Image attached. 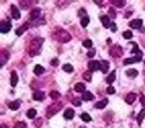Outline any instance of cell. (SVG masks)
<instances>
[{
    "label": "cell",
    "mask_w": 145,
    "mask_h": 128,
    "mask_svg": "<svg viewBox=\"0 0 145 128\" xmlns=\"http://www.w3.org/2000/svg\"><path fill=\"white\" fill-rule=\"evenodd\" d=\"M37 114V111L34 109V108H31V109H29L28 111H27V117L30 118V119H33V118L36 116Z\"/></svg>",
    "instance_id": "83f0119b"
},
{
    "label": "cell",
    "mask_w": 145,
    "mask_h": 128,
    "mask_svg": "<svg viewBox=\"0 0 145 128\" xmlns=\"http://www.w3.org/2000/svg\"><path fill=\"white\" fill-rule=\"evenodd\" d=\"M135 100H136V94L132 93V92L128 93L126 97H125V101H126L127 104H132L133 102L135 101Z\"/></svg>",
    "instance_id": "5bb4252c"
},
{
    "label": "cell",
    "mask_w": 145,
    "mask_h": 128,
    "mask_svg": "<svg viewBox=\"0 0 145 128\" xmlns=\"http://www.w3.org/2000/svg\"><path fill=\"white\" fill-rule=\"evenodd\" d=\"M141 59H142V52L140 51V52L137 53V54L135 55V57L124 59L123 64H124V65H127V64H131V63H134V62H139V61H141Z\"/></svg>",
    "instance_id": "5b68a950"
},
{
    "label": "cell",
    "mask_w": 145,
    "mask_h": 128,
    "mask_svg": "<svg viewBox=\"0 0 145 128\" xmlns=\"http://www.w3.org/2000/svg\"><path fill=\"white\" fill-rule=\"evenodd\" d=\"M19 5L22 7L23 9H28L32 5V1L30 0H20L19 1Z\"/></svg>",
    "instance_id": "d6986e66"
},
{
    "label": "cell",
    "mask_w": 145,
    "mask_h": 128,
    "mask_svg": "<svg viewBox=\"0 0 145 128\" xmlns=\"http://www.w3.org/2000/svg\"><path fill=\"white\" fill-rule=\"evenodd\" d=\"M108 103V100L106 99V98H105L103 100H101V101H99L97 104H95V107L99 108V109H103V108H105V106H106V104Z\"/></svg>",
    "instance_id": "603a6c76"
},
{
    "label": "cell",
    "mask_w": 145,
    "mask_h": 128,
    "mask_svg": "<svg viewBox=\"0 0 145 128\" xmlns=\"http://www.w3.org/2000/svg\"><path fill=\"white\" fill-rule=\"evenodd\" d=\"M0 128H8L6 125H4V124H2V125H0Z\"/></svg>",
    "instance_id": "bcb514c9"
},
{
    "label": "cell",
    "mask_w": 145,
    "mask_h": 128,
    "mask_svg": "<svg viewBox=\"0 0 145 128\" xmlns=\"http://www.w3.org/2000/svg\"><path fill=\"white\" fill-rule=\"evenodd\" d=\"M95 49H93V48H91V50L88 52V57H93L95 56Z\"/></svg>",
    "instance_id": "ab89813d"
},
{
    "label": "cell",
    "mask_w": 145,
    "mask_h": 128,
    "mask_svg": "<svg viewBox=\"0 0 145 128\" xmlns=\"http://www.w3.org/2000/svg\"><path fill=\"white\" fill-rule=\"evenodd\" d=\"M144 117H145V108H143V109L139 112L138 115H137V123H138V125H141Z\"/></svg>",
    "instance_id": "7402d4cb"
},
{
    "label": "cell",
    "mask_w": 145,
    "mask_h": 128,
    "mask_svg": "<svg viewBox=\"0 0 145 128\" xmlns=\"http://www.w3.org/2000/svg\"><path fill=\"white\" fill-rule=\"evenodd\" d=\"M132 36H133V34L131 31L127 30V31H124V32H123V37H124L125 39H130V38H132Z\"/></svg>",
    "instance_id": "8d00e7d4"
},
{
    "label": "cell",
    "mask_w": 145,
    "mask_h": 128,
    "mask_svg": "<svg viewBox=\"0 0 145 128\" xmlns=\"http://www.w3.org/2000/svg\"><path fill=\"white\" fill-rule=\"evenodd\" d=\"M74 88H75V91L79 92V93H82V92L85 93L86 92V85L84 83H77Z\"/></svg>",
    "instance_id": "ffe728a7"
},
{
    "label": "cell",
    "mask_w": 145,
    "mask_h": 128,
    "mask_svg": "<svg viewBox=\"0 0 145 128\" xmlns=\"http://www.w3.org/2000/svg\"><path fill=\"white\" fill-rule=\"evenodd\" d=\"M9 59V52L6 50H1L0 52V66L2 67L4 65L6 61Z\"/></svg>",
    "instance_id": "ba28073f"
},
{
    "label": "cell",
    "mask_w": 145,
    "mask_h": 128,
    "mask_svg": "<svg viewBox=\"0 0 145 128\" xmlns=\"http://www.w3.org/2000/svg\"><path fill=\"white\" fill-rule=\"evenodd\" d=\"M82 98H83V100H85V101H91V100H93V98H95V96H93V93H91L89 91H86L85 93L83 94Z\"/></svg>",
    "instance_id": "44dd1931"
},
{
    "label": "cell",
    "mask_w": 145,
    "mask_h": 128,
    "mask_svg": "<svg viewBox=\"0 0 145 128\" xmlns=\"http://www.w3.org/2000/svg\"><path fill=\"white\" fill-rule=\"evenodd\" d=\"M88 67H89V70L91 72L97 71V69H101V62L97 60H91L88 64Z\"/></svg>",
    "instance_id": "52a82bcc"
},
{
    "label": "cell",
    "mask_w": 145,
    "mask_h": 128,
    "mask_svg": "<svg viewBox=\"0 0 145 128\" xmlns=\"http://www.w3.org/2000/svg\"><path fill=\"white\" fill-rule=\"evenodd\" d=\"M33 99L37 101H42L45 99V93L43 91H36L33 94Z\"/></svg>",
    "instance_id": "8fae6325"
},
{
    "label": "cell",
    "mask_w": 145,
    "mask_h": 128,
    "mask_svg": "<svg viewBox=\"0 0 145 128\" xmlns=\"http://www.w3.org/2000/svg\"><path fill=\"white\" fill-rule=\"evenodd\" d=\"M51 64H52V66H58L59 60L58 59H53V60L51 61Z\"/></svg>",
    "instance_id": "7bdbcfd3"
},
{
    "label": "cell",
    "mask_w": 145,
    "mask_h": 128,
    "mask_svg": "<svg viewBox=\"0 0 145 128\" xmlns=\"http://www.w3.org/2000/svg\"><path fill=\"white\" fill-rule=\"evenodd\" d=\"M18 83V75L16 71H11V86L15 87Z\"/></svg>",
    "instance_id": "9a60e30c"
},
{
    "label": "cell",
    "mask_w": 145,
    "mask_h": 128,
    "mask_svg": "<svg viewBox=\"0 0 145 128\" xmlns=\"http://www.w3.org/2000/svg\"><path fill=\"white\" fill-rule=\"evenodd\" d=\"M137 74H138V71L136 69H129L126 71V75L129 77H135V76H137Z\"/></svg>",
    "instance_id": "f1b7e54d"
},
{
    "label": "cell",
    "mask_w": 145,
    "mask_h": 128,
    "mask_svg": "<svg viewBox=\"0 0 145 128\" xmlns=\"http://www.w3.org/2000/svg\"><path fill=\"white\" fill-rule=\"evenodd\" d=\"M12 28V24L9 20L6 21H2L1 24H0V32L1 33H7L11 30Z\"/></svg>",
    "instance_id": "8992f818"
},
{
    "label": "cell",
    "mask_w": 145,
    "mask_h": 128,
    "mask_svg": "<svg viewBox=\"0 0 145 128\" xmlns=\"http://www.w3.org/2000/svg\"><path fill=\"white\" fill-rule=\"evenodd\" d=\"M83 45L86 47V48H91V46H93V41L91 40V39H87V40H85L83 42Z\"/></svg>",
    "instance_id": "836d02e7"
},
{
    "label": "cell",
    "mask_w": 145,
    "mask_h": 128,
    "mask_svg": "<svg viewBox=\"0 0 145 128\" xmlns=\"http://www.w3.org/2000/svg\"><path fill=\"white\" fill-rule=\"evenodd\" d=\"M106 92H107L108 94H114V93H115V89L112 87V86H109V87H107Z\"/></svg>",
    "instance_id": "60d3db41"
},
{
    "label": "cell",
    "mask_w": 145,
    "mask_h": 128,
    "mask_svg": "<svg viewBox=\"0 0 145 128\" xmlns=\"http://www.w3.org/2000/svg\"><path fill=\"white\" fill-rule=\"evenodd\" d=\"M109 68V62L107 60H103L101 62V70L103 73H106Z\"/></svg>",
    "instance_id": "e0dca14e"
},
{
    "label": "cell",
    "mask_w": 145,
    "mask_h": 128,
    "mask_svg": "<svg viewBox=\"0 0 145 128\" xmlns=\"http://www.w3.org/2000/svg\"><path fill=\"white\" fill-rule=\"evenodd\" d=\"M63 70H65V71L68 72V73H71V72L74 71V67H72L71 64L67 63V64H65V65L63 66Z\"/></svg>",
    "instance_id": "f546056e"
},
{
    "label": "cell",
    "mask_w": 145,
    "mask_h": 128,
    "mask_svg": "<svg viewBox=\"0 0 145 128\" xmlns=\"http://www.w3.org/2000/svg\"><path fill=\"white\" fill-rule=\"evenodd\" d=\"M53 38L61 43H67L72 39V36L68 31L64 30L62 28H57L55 32L53 33Z\"/></svg>",
    "instance_id": "6da1fadb"
},
{
    "label": "cell",
    "mask_w": 145,
    "mask_h": 128,
    "mask_svg": "<svg viewBox=\"0 0 145 128\" xmlns=\"http://www.w3.org/2000/svg\"><path fill=\"white\" fill-rule=\"evenodd\" d=\"M74 116H75V111L72 109V108H69V109H67L66 111H65L64 113V117L66 118L67 120H71L74 118Z\"/></svg>",
    "instance_id": "4fadbf2b"
},
{
    "label": "cell",
    "mask_w": 145,
    "mask_h": 128,
    "mask_svg": "<svg viewBox=\"0 0 145 128\" xmlns=\"http://www.w3.org/2000/svg\"><path fill=\"white\" fill-rule=\"evenodd\" d=\"M111 3H112L113 5H115L116 7H123L125 4H126V2H125L124 0H112L111 1Z\"/></svg>",
    "instance_id": "484cf974"
},
{
    "label": "cell",
    "mask_w": 145,
    "mask_h": 128,
    "mask_svg": "<svg viewBox=\"0 0 145 128\" xmlns=\"http://www.w3.org/2000/svg\"><path fill=\"white\" fill-rule=\"evenodd\" d=\"M72 104L75 106H81L82 105V100L80 98H75L72 100Z\"/></svg>",
    "instance_id": "f35d334b"
},
{
    "label": "cell",
    "mask_w": 145,
    "mask_h": 128,
    "mask_svg": "<svg viewBox=\"0 0 145 128\" xmlns=\"http://www.w3.org/2000/svg\"><path fill=\"white\" fill-rule=\"evenodd\" d=\"M89 23V16H86V17H83V18H82L81 24H82V26H83V27H87Z\"/></svg>",
    "instance_id": "d6a6232c"
},
{
    "label": "cell",
    "mask_w": 145,
    "mask_h": 128,
    "mask_svg": "<svg viewBox=\"0 0 145 128\" xmlns=\"http://www.w3.org/2000/svg\"><path fill=\"white\" fill-rule=\"evenodd\" d=\"M28 28H29V23L27 22V23H25L24 25L20 26L19 28H17L16 31H15V33H16V35H18V36H21V35H22Z\"/></svg>",
    "instance_id": "7c38bea8"
},
{
    "label": "cell",
    "mask_w": 145,
    "mask_h": 128,
    "mask_svg": "<svg viewBox=\"0 0 145 128\" xmlns=\"http://www.w3.org/2000/svg\"><path fill=\"white\" fill-rule=\"evenodd\" d=\"M108 12H109V14L111 15V17H112V18H115V17H116V13H115V11L113 10L112 8H111V9H109V11H108Z\"/></svg>",
    "instance_id": "b9f144b4"
},
{
    "label": "cell",
    "mask_w": 145,
    "mask_h": 128,
    "mask_svg": "<svg viewBox=\"0 0 145 128\" xmlns=\"http://www.w3.org/2000/svg\"><path fill=\"white\" fill-rule=\"evenodd\" d=\"M109 54L112 57H114V58H118V57L122 56V54H123L122 48H121V46H119L118 44L113 45V46L109 49Z\"/></svg>",
    "instance_id": "277c9868"
},
{
    "label": "cell",
    "mask_w": 145,
    "mask_h": 128,
    "mask_svg": "<svg viewBox=\"0 0 145 128\" xmlns=\"http://www.w3.org/2000/svg\"><path fill=\"white\" fill-rule=\"evenodd\" d=\"M83 77L86 81L91 82V71H86L85 73L83 74Z\"/></svg>",
    "instance_id": "4dcf8cb0"
},
{
    "label": "cell",
    "mask_w": 145,
    "mask_h": 128,
    "mask_svg": "<svg viewBox=\"0 0 145 128\" xmlns=\"http://www.w3.org/2000/svg\"><path fill=\"white\" fill-rule=\"evenodd\" d=\"M144 63H145V61H144Z\"/></svg>",
    "instance_id": "c3c4849f"
},
{
    "label": "cell",
    "mask_w": 145,
    "mask_h": 128,
    "mask_svg": "<svg viewBox=\"0 0 145 128\" xmlns=\"http://www.w3.org/2000/svg\"><path fill=\"white\" fill-rule=\"evenodd\" d=\"M140 102L142 103V105H145V97L144 96H141V98H140Z\"/></svg>",
    "instance_id": "f6af8a7d"
},
{
    "label": "cell",
    "mask_w": 145,
    "mask_h": 128,
    "mask_svg": "<svg viewBox=\"0 0 145 128\" xmlns=\"http://www.w3.org/2000/svg\"><path fill=\"white\" fill-rule=\"evenodd\" d=\"M45 72V68L43 67V66L41 65H36L34 68V73L36 74V75H41V74H43Z\"/></svg>",
    "instance_id": "cb8c5ba5"
},
{
    "label": "cell",
    "mask_w": 145,
    "mask_h": 128,
    "mask_svg": "<svg viewBox=\"0 0 145 128\" xmlns=\"http://www.w3.org/2000/svg\"><path fill=\"white\" fill-rule=\"evenodd\" d=\"M106 82L108 84H111V83H113L114 82V80H115V71H112L110 74H109L108 76L106 77Z\"/></svg>",
    "instance_id": "4316f807"
},
{
    "label": "cell",
    "mask_w": 145,
    "mask_h": 128,
    "mask_svg": "<svg viewBox=\"0 0 145 128\" xmlns=\"http://www.w3.org/2000/svg\"><path fill=\"white\" fill-rule=\"evenodd\" d=\"M43 42H44V39L40 38V37H37L34 38L30 43V46H29V54L31 56H35L40 52V48L42 46Z\"/></svg>",
    "instance_id": "7a4b0ae2"
},
{
    "label": "cell",
    "mask_w": 145,
    "mask_h": 128,
    "mask_svg": "<svg viewBox=\"0 0 145 128\" xmlns=\"http://www.w3.org/2000/svg\"><path fill=\"white\" fill-rule=\"evenodd\" d=\"M63 108V103L62 102H55V103L51 104L50 106H48L46 110V117L47 118H51L57 114L61 109Z\"/></svg>",
    "instance_id": "3957f363"
},
{
    "label": "cell",
    "mask_w": 145,
    "mask_h": 128,
    "mask_svg": "<svg viewBox=\"0 0 145 128\" xmlns=\"http://www.w3.org/2000/svg\"><path fill=\"white\" fill-rule=\"evenodd\" d=\"M80 128H86V127H85V126H81Z\"/></svg>",
    "instance_id": "7dc6e473"
},
{
    "label": "cell",
    "mask_w": 145,
    "mask_h": 128,
    "mask_svg": "<svg viewBox=\"0 0 145 128\" xmlns=\"http://www.w3.org/2000/svg\"><path fill=\"white\" fill-rule=\"evenodd\" d=\"M101 20L103 22V25L105 28H108L110 26V20H109V17L107 15H103V16H101Z\"/></svg>",
    "instance_id": "ac0fdd59"
},
{
    "label": "cell",
    "mask_w": 145,
    "mask_h": 128,
    "mask_svg": "<svg viewBox=\"0 0 145 128\" xmlns=\"http://www.w3.org/2000/svg\"><path fill=\"white\" fill-rule=\"evenodd\" d=\"M11 14H12L13 18L16 19V20L20 19V17H21L20 11L18 10V8H17L15 5H11Z\"/></svg>",
    "instance_id": "9c48e42d"
},
{
    "label": "cell",
    "mask_w": 145,
    "mask_h": 128,
    "mask_svg": "<svg viewBox=\"0 0 145 128\" xmlns=\"http://www.w3.org/2000/svg\"><path fill=\"white\" fill-rule=\"evenodd\" d=\"M40 13H41L40 8H34L30 13L31 19H32V20H36V19L39 18V16H40Z\"/></svg>",
    "instance_id": "2e32d148"
},
{
    "label": "cell",
    "mask_w": 145,
    "mask_h": 128,
    "mask_svg": "<svg viewBox=\"0 0 145 128\" xmlns=\"http://www.w3.org/2000/svg\"><path fill=\"white\" fill-rule=\"evenodd\" d=\"M81 117H82V119H83L85 122H91V117L88 113H83Z\"/></svg>",
    "instance_id": "e575fe53"
},
{
    "label": "cell",
    "mask_w": 145,
    "mask_h": 128,
    "mask_svg": "<svg viewBox=\"0 0 145 128\" xmlns=\"http://www.w3.org/2000/svg\"><path fill=\"white\" fill-rule=\"evenodd\" d=\"M13 128H27V124L25 123V122H17V123H15L14 127Z\"/></svg>",
    "instance_id": "d590c367"
},
{
    "label": "cell",
    "mask_w": 145,
    "mask_h": 128,
    "mask_svg": "<svg viewBox=\"0 0 145 128\" xmlns=\"http://www.w3.org/2000/svg\"><path fill=\"white\" fill-rule=\"evenodd\" d=\"M61 94L59 93L58 91H51L50 92V97L52 98L53 100H58L60 98Z\"/></svg>",
    "instance_id": "1f68e13d"
},
{
    "label": "cell",
    "mask_w": 145,
    "mask_h": 128,
    "mask_svg": "<svg viewBox=\"0 0 145 128\" xmlns=\"http://www.w3.org/2000/svg\"><path fill=\"white\" fill-rule=\"evenodd\" d=\"M8 106L11 110H17V109H19V107H20V102L19 101H12L8 104Z\"/></svg>",
    "instance_id": "d4e9b609"
},
{
    "label": "cell",
    "mask_w": 145,
    "mask_h": 128,
    "mask_svg": "<svg viewBox=\"0 0 145 128\" xmlns=\"http://www.w3.org/2000/svg\"><path fill=\"white\" fill-rule=\"evenodd\" d=\"M34 124H35V126H36V127L40 128L41 126H42V124H43L42 119H41V118H38V119H36V120L34 121Z\"/></svg>",
    "instance_id": "74e56055"
},
{
    "label": "cell",
    "mask_w": 145,
    "mask_h": 128,
    "mask_svg": "<svg viewBox=\"0 0 145 128\" xmlns=\"http://www.w3.org/2000/svg\"><path fill=\"white\" fill-rule=\"evenodd\" d=\"M111 31L112 32H115L116 31V25H115V23H111Z\"/></svg>",
    "instance_id": "ee69618b"
},
{
    "label": "cell",
    "mask_w": 145,
    "mask_h": 128,
    "mask_svg": "<svg viewBox=\"0 0 145 128\" xmlns=\"http://www.w3.org/2000/svg\"><path fill=\"white\" fill-rule=\"evenodd\" d=\"M141 25H142V20H141V19H134V20H132V21L129 22V26L133 29L140 28Z\"/></svg>",
    "instance_id": "30bf717a"
}]
</instances>
